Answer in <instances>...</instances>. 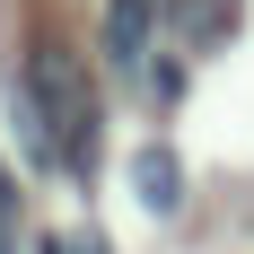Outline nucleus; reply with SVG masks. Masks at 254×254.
Masks as SVG:
<instances>
[{
    "label": "nucleus",
    "instance_id": "nucleus-4",
    "mask_svg": "<svg viewBox=\"0 0 254 254\" xmlns=\"http://www.w3.org/2000/svg\"><path fill=\"white\" fill-rule=\"evenodd\" d=\"M35 237H26V184H18V167L0 158V254H26Z\"/></svg>",
    "mask_w": 254,
    "mask_h": 254
},
{
    "label": "nucleus",
    "instance_id": "nucleus-1",
    "mask_svg": "<svg viewBox=\"0 0 254 254\" xmlns=\"http://www.w3.org/2000/svg\"><path fill=\"white\" fill-rule=\"evenodd\" d=\"M9 88H18V97L35 105V123L53 131V167H62L70 184H88V167H97V131H105V105H97L88 62H79L62 35H26L18 62H9Z\"/></svg>",
    "mask_w": 254,
    "mask_h": 254
},
{
    "label": "nucleus",
    "instance_id": "nucleus-3",
    "mask_svg": "<svg viewBox=\"0 0 254 254\" xmlns=\"http://www.w3.org/2000/svg\"><path fill=\"white\" fill-rule=\"evenodd\" d=\"M131 202L149 210V219H176L184 210V167L167 140H149V149H131Z\"/></svg>",
    "mask_w": 254,
    "mask_h": 254
},
{
    "label": "nucleus",
    "instance_id": "nucleus-2",
    "mask_svg": "<svg viewBox=\"0 0 254 254\" xmlns=\"http://www.w3.org/2000/svg\"><path fill=\"white\" fill-rule=\"evenodd\" d=\"M158 18H167V0H105V18H97V62L123 70V79H140V70H149V44H158Z\"/></svg>",
    "mask_w": 254,
    "mask_h": 254
},
{
    "label": "nucleus",
    "instance_id": "nucleus-6",
    "mask_svg": "<svg viewBox=\"0 0 254 254\" xmlns=\"http://www.w3.org/2000/svg\"><path fill=\"white\" fill-rule=\"evenodd\" d=\"M26 254H79V237H35Z\"/></svg>",
    "mask_w": 254,
    "mask_h": 254
},
{
    "label": "nucleus",
    "instance_id": "nucleus-5",
    "mask_svg": "<svg viewBox=\"0 0 254 254\" xmlns=\"http://www.w3.org/2000/svg\"><path fill=\"white\" fill-rule=\"evenodd\" d=\"M140 79H149L158 114H176V97H184V62H176V53H149V70H140Z\"/></svg>",
    "mask_w": 254,
    "mask_h": 254
}]
</instances>
